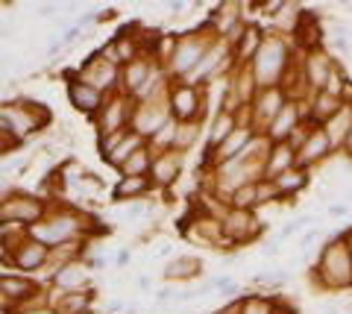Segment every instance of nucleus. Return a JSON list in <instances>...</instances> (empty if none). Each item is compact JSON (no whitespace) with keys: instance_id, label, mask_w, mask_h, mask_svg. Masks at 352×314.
Returning <instances> with one entry per match:
<instances>
[{"instance_id":"obj_1","label":"nucleus","mask_w":352,"mask_h":314,"mask_svg":"<svg viewBox=\"0 0 352 314\" xmlns=\"http://www.w3.org/2000/svg\"><path fill=\"white\" fill-rule=\"evenodd\" d=\"M91 232H94V221L85 218L80 209H71V205L50 209L47 218L38 221L36 226H30V238H36L47 250H59L65 244L85 241Z\"/></svg>"},{"instance_id":"obj_2","label":"nucleus","mask_w":352,"mask_h":314,"mask_svg":"<svg viewBox=\"0 0 352 314\" xmlns=\"http://www.w3.org/2000/svg\"><path fill=\"white\" fill-rule=\"evenodd\" d=\"M252 77H256L258 89H276L285 85L291 77V45L279 32H267L256 53V59L250 62Z\"/></svg>"},{"instance_id":"obj_3","label":"nucleus","mask_w":352,"mask_h":314,"mask_svg":"<svg viewBox=\"0 0 352 314\" xmlns=\"http://www.w3.org/2000/svg\"><path fill=\"white\" fill-rule=\"evenodd\" d=\"M311 279L320 288H332V291H340V288H349L352 285V253L346 247V238H332L317 262L311 267Z\"/></svg>"},{"instance_id":"obj_4","label":"nucleus","mask_w":352,"mask_h":314,"mask_svg":"<svg viewBox=\"0 0 352 314\" xmlns=\"http://www.w3.org/2000/svg\"><path fill=\"white\" fill-rule=\"evenodd\" d=\"M50 124V109H44L36 100H6L0 106V135L24 142L27 135L38 133Z\"/></svg>"},{"instance_id":"obj_5","label":"nucleus","mask_w":352,"mask_h":314,"mask_svg":"<svg viewBox=\"0 0 352 314\" xmlns=\"http://www.w3.org/2000/svg\"><path fill=\"white\" fill-rule=\"evenodd\" d=\"M214 38H217V36L212 32V27L182 32V36H179V45H176L173 59L168 62V68H164V71L170 74V80H173V82H185V80H188L191 74L197 71V65L206 59V53H208V47H212Z\"/></svg>"},{"instance_id":"obj_6","label":"nucleus","mask_w":352,"mask_h":314,"mask_svg":"<svg viewBox=\"0 0 352 314\" xmlns=\"http://www.w3.org/2000/svg\"><path fill=\"white\" fill-rule=\"evenodd\" d=\"M47 212H50V205L44 203L38 194H24V191L12 188V191L3 194V200H0V221L24 223L27 229L47 218Z\"/></svg>"},{"instance_id":"obj_7","label":"nucleus","mask_w":352,"mask_h":314,"mask_svg":"<svg viewBox=\"0 0 352 314\" xmlns=\"http://www.w3.org/2000/svg\"><path fill=\"white\" fill-rule=\"evenodd\" d=\"M261 232V223L256 218L252 209H238V205H229L220 218V235H223V247H241L256 241Z\"/></svg>"},{"instance_id":"obj_8","label":"nucleus","mask_w":352,"mask_h":314,"mask_svg":"<svg viewBox=\"0 0 352 314\" xmlns=\"http://www.w3.org/2000/svg\"><path fill=\"white\" fill-rule=\"evenodd\" d=\"M168 106L173 121L179 124H191V121H203L206 117V94L200 85L191 82H173L168 91Z\"/></svg>"},{"instance_id":"obj_9","label":"nucleus","mask_w":352,"mask_h":314,"mask_svg":"<svg viewBox=\"0 0 352 314\" xmlns=\"http://www.w3.org/2000/svg\"><path fill=\"white\" fill-rule=\"evenodd\" d=\"M76 80L94 85L97 91H103L109 97L120 94V65L106 59L103 53H94V56H88L82 68L76 71Z\"/></svg>"},{"instance_id":"obj_10","label":"nucleus","mask_w":352,"mask_h":314,"mask_svg":"<svg viewBox=\"0 0 352 314\" xmlns=\"http://www.w3.org/2000/svg\"><path fill=\"white\" fill-rule=\"evenodd\" d=\"M285 103H288V91H285V85H276V89H258L256 97H252V103L247 106L252 129H256L258 135L267 133V126L273 124V117L282 112Z\"/></svg>"},{"instance_id":"obj_11","label":"nucleus","mask_w":352,"mask_h":314,"mask_svg":"<svg viewBox=\"0 0 352 314\" xmlns=\"http://www.w3.org/2000/svg\"><path fill=\"white\" fill-rule=\"evenodd\" d=\"M0 297H3V309H18V306H32V302H41V300H50L41 294V288L27 279L24 273H12L6 270L0 276Z\"/></svg>"},{"instance_id":"obj_12","label":"nucleus","mask_w":352,"mask_h":314,"mask_svg":"<svg viewBox=\"0 0 352 314\" xmlns=\"http://www.w3.org/2000/svg\"><path fill=\"white\" fill-rule=\"evenodd\" d=\"M132 109H135L132 97H126V94H112V97H109L106 106L100 109V115H97V138L129 129V124H132Z\"/></svg>"},{"instance_id":"obj_13","label":"nucleus","mask_w":352,"mask_h":314,"mask_svg":"<svg viewBox=\"0 0 352 314\" xmlns=\"http://www.w3.org/2000/svg\"><path fill=\"white\" fill-rule=\"evenodd\" d=\"M170 106L168 100H153V103H135V109H132V124L129 129L135 135H141L144 142H150L153 135L159 133V129L170 121Z\"/></svg>"},{"instance_id":"obj_14","label":"nucleus","mask_w":352,"mask_h":314,"mask_svg":"<svg viewBox=\"0 0 352 314\" xmlns=\"http://www.w3.org/2000/svg\"><path fill=\"white\" fill-rule=\"evenodd\" d=\"M50 285L56 294H80V291H91V267L85 258H74L65 262L50 273Z\"/></svg>"},{"instance_id":"obj_15","label":"nucleus","mask_w":352,"mask_h":314,"mask_svg":"<svg viewBox=\"0 0 352 314\" xmlns=\"http://www.w3.org/2000/svg\"><path fill=\"white\" fill-rule=\"evenodd\" d=\"M300 71H302L300 74L302 85L314 94V91H323L326 85H329V80H332L335 71H338V65H335V59L329 56L326 50H311V53H305Z\"/></svg>"},{"instance_id":"obj_16","label":"nucleus","mask_w":352,"mask_h":314,"mask_svg":"<svg viewBox=\"0 0 352 314\" xmlns=\"http://www.w3.org/2000/svg\"><path fill=\"white\" fill-rule=\"evenodd\" d=\"M308 121L305 117V100H296V97H288V103L282 106V112L273 117V124L267 126V133H264V138L273 144L279 142H288V138L300 129L302 124Z\"/></svg>"},{"instance_id":"obj_17","label":"nucleus","mask_w":352,"mask_h":314,"mask_svg":"<svg viewBox=\"0 0 352 314\" xmlns=\"http://www.w3.org/2000/svg\"><path fill=\"white\" fill-rule=\"evenodd\" d=\"M3 265L6 270H18V273H36L44 265H50V250L44 244H38L36 238H27L9 256H3Z\"/></svg>"},{"instance_id":"obj_18","label":"nucleus","mask_w":352,"mask_h":314,"mask_svg":"<svg viewBox=\"0 0 352 314\" xmlns=\"http://www.w3.org/2000/svg\"><path fill=\"white\" fill-rule=\"evenodd\" d=\"M256 138H258V133H256V129H252L250 124H238L235 133L229 135L217 150H212V153H208V161H212V168L223 165V161H232V159H238V156H244Z\"/></svg>"},{"instance_id":"obj_19","label":"nucleus","mask_w":352,"mask_h":314,"mask_svg":"<svg viewBox=\"0 0 352 314\" xmlns=\"http://www.w3.org/2000/svg\"><path fill=\"white\" fill-rule=\"evenodd\" d=\"M335 153V147L332 142H329V135H326V129L323 126H311L308 129V138H305V144L296 150V168H314V165H320V161L326 156H332Z\"/></svg>"},{"instance_id":"obj_20","label":"nucleus","mask_w":352,"mask_h":314,"mask_svg":"<svg viewBox=\"0 0 352 314\" xmlns=\"http://www.w3.org/2000/svg\"><path fill=\"white\" fill-rule=\"evenodd\" d=\"M68 100H71V106L76 112H82V115H100V109L106 106V100H109V94H103V91H97L94 85H88V82H82V80H71L68 82Z\"/></svg>"},{"instance_id":"obj_21","label":"nucleus","mask_w":352,"mask_h":314,"mask_svg":"<svg viewBox=\"0 0 352 314\" xmlns=\"http://www.w3.org/2000/svg\"><path fill=\"white\" fill-rule=\"evenodd\" d=\"M182 165H185V153L179 150H168V153H156L150 168V179L156 188H170L176 179L182 177Z\"/></svg>"},{"instance_id":"obj_22","label":"nucleus","mask_w":352,"mask_h":314,"mask_svg":"<svg viewBox=\"0 0 352 314\" xmlns=\"http://www.w3.org/2000/svg\"><path fill=\"white\" fill-rule=\"evenodd\" d=\"M346 106L344 97H338L332 91H314V94H308V103H305V117H308V124H314V126H323L329 117H335L340 109Z\"/></svg>"},{"instance_id":"obj_23","label":"nucleus","mask_w":352,"mask_h":314,"mask_svg":"<svg viewBox=\"0 0 352 314\" xmlns=\"http://www.w3.org/2000/svg\"><path fill=\"white\" fill-rule=\"evenodd\" d=\"M267 32H261V27L256 24H244L235 36H232V53H235V62L238 65H250L252 59H256V53L261 47V41Z\"/></svg>"},{"instance_id":"obj_24","label":"nucleus","mask_w":352,"mask_h":314,"mask_svg":"<svg viewBox=\"0 0 352 314\" xmlns=\"http://www.w3.org/2000/svg\"><path fill=\"white\" fill-rule=\"evenodd\" d=\"M156 65H159V62H153L150 56H138L135 62L124 65V68H120V94L135 97V91L147 82V77L153 74V68H156Z\"/></svg>"},{"instance_id":"obj_25","label":"nucleus","mask_w":352,"mask_h":314,"mask_svg":"<svg viewBox=\"0 0 352 314\" xmlns=\"http://www.w3.org/2000/svg\"><path fill=\"white\" fill-rule=\"evenodd\" d=\"M294 41H296V47L305 50V53H311V50H320V41H323V27H320V21H317L311 12H300V18H296V24H294Z\"/></svg>"},{"instance_id":"obj_26","label":"nucleus","mask_w":352,"mask_h":314,"mask_svg":"<svg viewBox=\"0 0 352 314\" xmlns=\"http://www.w3.org/2000/svg\"><path fill=\"white\" fill-rule=\"evenodd\" d=\"M208 27H212V32L217 38H229V41H232L235 32L244 27V24H241V6L238 3H220L212 12V18H208Z\"/></svg>"},{"instance_id":"obj_27","label":"nucleus","mask_w":352,"mask_h":314,"mask_svg":"<svg viewBox=\"0 0 352 314\" xmlns=\"http://www.w3.org/2000/svg\"><path fill=\"white\" fill-rule=\"evenodd\" d=\"M291 168H296V150L288 142H279V144L270 142L267 159H264V179H276Z\"/></svg>"},{"instance_id":"obj_28","label":"nucleus","mask_w":352,"mask_h":314,"mask_svg":"<svg viewBox=\"0 0 352 314\" xmlns=\"http://www.w3.org/2000/svg\"><path fill=\"white\" fill-rule=\"evenodd\" d=\"M238 124H241V117H238L235 112H226V109H223V112L212 115V124H208V133H206V147H208V153L223 144L226 138L238 129Z\"/></svg>"},{"instance_id":"obj_29","label":"nucleus","mask_w":352,"mask_h":314,"mask_svg":"<svg viewBox=\"0 0 352 314\" xmlns=\"http://www.w3.org/2000/svg\"><path fill=\"white\" fill-rule=\"evenodd\" d=\"M203 273V262L197 256H176L173 262L162 267V279L164 282H188Z\"/></svg>"},{"instance_id":"obj_30","label":"nucleus","mask_w":352,"mask_h":314,"mask_svg":"<svg viewBox=\"0 0 352 314\" xmlns=\"http://www.w3.org/2000/svg\"><path fill=\"white\" fill-rule=\"evenodd\" d=\"M270 182L276 186L279 200H291V197H300V194L308 188V182H311V173H308L305 168H291V170H285L282 177L270 179Z\"/></svg>"},{"instance_id":"obj_31","label":"nucleus","mask_w":352,"mask_h":314,"mask_svg":"<svg viewBox=\"0 0 352 314\" xmlns=\"http://www.w3.org/2000/svg\"><path fill=\"white\" fill-rule=\"evenodd\" d=\"M153 188H156V186H153L150 177H118L115 188H112V197L120 200V203H126V200H141V197H147Z\"/></svg>"},{"instance_id":"obj_32","label":"nucleus","mask_w":352,"mask_h":314,"mask_svg":"<svg viewBox=\"0 0 352 314\" xmlns=\"http://www.w3.org/2000/svg\"><path fill=\"white\" fill-rule=\"evenodd\" d=\"M53 309L59 314H91L94 309V291H80V294H56L50 297Z\"/></svg>"},{"instance_id":"obj_33","label":"nucleus","mask_w":352,"mask_h":314,"mask_svg":"<svg viewBox=\"0 0 352 314\" xmlns=\"http://www.w3.org/2000/svg\"><path fill=\"white\" fill-rule=\"evenodd\" d=\"M323 129H326V135H329V142H332V147L335 150H344L346 138L352 133V109H349V106H344V109H340L335 117H329V121L323 124Z\"/></svg>"},{"instance_id":"obj_34","label":"nucleus","mask_w":352,"mask_h":314,"mask_svg":"<svg viewBox=\"0 0 352 314\" xmlns=\"http://www.w3.org/2000/svg\"><path fill=\"white\" fill-rule=\"evenodd\" d=\"M153 159H156V153H153V147L144 144L138 150V153H132L124 165L118 168L120 177H150V168H153Z\"/></svg>"},{"instance_id":"obj_35","label":"nucleus","mask_w":352,"mask_h":314,"mask_svg":"<svg viewBox=\"0 0 352 314\" xmlns=\"http://www.w3.org/2000/svg\"><path fill=\"white\" fill-rule=\"evenodd\" d=\"M147 142H144V138H141V135H135V133H132V129H129V133H126V138H124V142H120L118 147H115V153L112 156H109V159H103L106 161V165L109 168H120V165H124V161L132 156V153H138V150L141 147H144Z\"/></svg>"},{"instance_id":"obj_36","label":"nucleus","mask_w":352,"mask_h":314,"mask_svg":"<svg viewBox=\"0 0 352 314\" xmlns=\"http://www.w3.org/2000/svg\"><path fill=\"white\" fill-rule=\"evenodd\" d=\"M176 133H179V121H173V117H170V121L147 142L153 147V153H168V150H173L176 147Z\"/></svg>"},{"instance_id":"obj_37","label":"nucleus","mask_w":352,"mask_h":314,"mask_svg":"<svg viewBox=\"0 0 352 314\" xmlns=\"http://www.w3.org/2000/svg\"><path fill=\"white\" fill-rule=\"evenodd\" d=\"M200 133H203V121H191V124H179V133H176V147L179 153H188V150L200 142Z\"/></svg>"},{"instance_id":"obj_38","label":"nucleus","mask_w":352,"mask_h":314,"mask_svg":"<svg viewBox=\"0 0 352 314\" xmlns=\"http://www.w3.org/2000/svg\"><path fill=\"white\" fill-rule=\"evenodd\" d=\"M241 314H279V302L270 297H244L241 300Z\"/></svg>"},{"instance_id":"obj_39","label":"nucleus","mask_w":352,"mask_h":314,"mask_svg":"<svg viewBox=\"0 0 352 314\" xmlns=\"http://www.w3.org/2000/svg\"><path fill=\"white\" fill-rule=\"evenodd\" d=\"M3 314H59L53 309L50 300H41V302H32V306H18V309H3Z\"/></svg>"},{"instance_id":"obj_40","label":"nucleus","mask_w":352,"mask_h":314,"mask_svg":"<svg viewBox=\"0 0 352 314\" xmlns=\"http://www.w3.org/2000/svg\"><path fill=\"white\" fill-rule=\"evenodd\" d=\"M279 194H276V186L270 179H258L256 182V203L258 205H267V203H276Z\"/></svg>"},{"instance_id":"obj_41","label":"nucleus","mask_w":352,"mask_h":314,"mask_svg":"<svg viewBox=\"0 0 352 314\" xmlns=\"http://www.w3.org/2000/svg\"><path fill=\"white\" fill-rule=\"evenodd\" d=\"M214 285H217V291H220L223 297H238V282H235V279L217 276V279H214Z\"/></svg>"},{"instance_id":"obj_42","label":"nucleus","mask_w":352,"mask_h":314,"mask_svg":"<svg viewBox=\"0 0 352 314\" xmlns=\"http://www.w3.org/2000/svg\"><path fill=\"white\" fill-rule=\"evenodd\" d=\"M279 244H282V241H264V244H261V250L267 253V256H273V253H279Z\"/></svg>"},{"instance_id":"obj_43","label":"nucleus","mask_w":352,"mask_h":314,"mask_svg":"<svg viewBox=\"0 0 352 314\" xmlns=\"http://www.w3.org/2000/svg\"><path fill=\"white\" fill-rule=\"evenodd\" d=\"M115 265L126 267V265H129V250H120V253H115Z\"/></svg>"},{"instance_id":"obj_44","label":"nucleus","mask_w":352,"mask_h":314,"mask_svg":"<svg viewBox=\"0 0 352 314\" xmlns=\"http://www.w3.org/2000/svg\"><path fill=\"white\" fill-rule=\"evenodd\" d=\"M329 214H332V218H340V214H346V205H329Z\"/></svg>"},{"instance_id":"obj_45","label":"nucleus","mask_w":352,"mask_h":314,"mask_svg":"<svg viewBox=\"0 0 352 314\" xmlns=\"http://www.w3.org/2000/svg\"><path fill=\"white\" fill-rule=\"evenodd\" d=\"M138 288L141 291H150V276H138Z\"/></svg>"},{"instance_id":"obj_46","label":"nucleus","mask_w":352,"mask_h":314,"mask_svg":"<svg viewBox=\"0 0 352 314\" xmlns=\"http://www.w3.org/2000/svg\"><path fill=\"white\" fill-rule=\"evenodd\" d=\"M344 153H346V156H352V133H349V138H346V144H344Z\"/></svg>"},{"instance_id":"obj_47","label":"nucleus","mask_w":352,"mask_h":314,"mask_svg":"<svg viewBox=\"0 0 352 314\" xmlns=\"http://www.w3.org/2000/svg\"><path fill=\"white\" fill-rule=\"evenodd\" d=\"M344 100H346V106H349V109H352V85H349V89H346V97H344Z\"/></svg>"},{"instance_id":"obj_48","label":"nucleus","mask_w":352,"mask_h":314,"mask_svg":"<svg viewBox=\"0 0 352 314\" xmlns=\"http://www.w3.org/2000/svg\"><path fill=\"white\" fill-rule=\"evenodd\" d=\"M344 238H346V247H349V253H352V229H349V232H344Z\"/></svg>"},{"instance_id":"obj_49","label":"nucleus","mask_w":352,"mask_h":314,"mask_svg":"<svg viewBox=\"0 0 352 314\" xmlns=\"http://www.w3.org/2000/svg\"><path fill=\"white\" fill-rule=\"evenodd\" d=\"M323 314H338V309H326V311H323Z\"/></svg>"}]
</instances>
